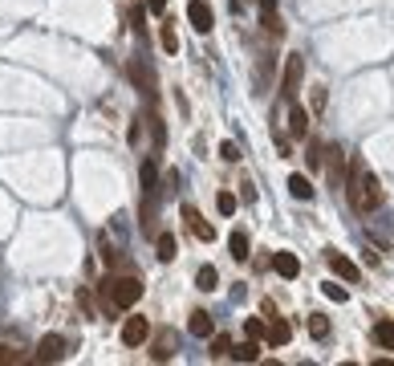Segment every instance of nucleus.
Masks as SVG:
<instances>
[{"label":"nucleus","instance_id":"1","mask_svg":"<svg viewBox=\"0 0 394 366\" xmlns=\"http://www.w3.org/2000/svg\"><path fill=\"white\" fill-rule=\"evenodd\" d=\"M98 293L106 297V305H110V314L114 310H126V305H135L142 297V281L139 277H106L102 285H98Z\"/></svg>","mask_w":394,"mask_h":366},{"label":"nucleus","instance_id":"2","mask_svg":"<svg viewBox=\"0 0 394 366\" xmlns=\"http://www.w3.org/2000/svg\"><path fill=\"white\" fill-rule=\"evenodd\" d=\"M349 204H354L358 212H374V208L382 204V183H378L366 167L358 171V179L349 183Z\"/></svg>","mask_w":394,"mask_h":366},{"label":"nucleus","instance_id":"3","mask_svg":"<svg viewBox=\"0 0 394 366\" xmlns=\"http://www.w3.org/2000/svg\"><path fill=\"white\" fill-rule=\"evenodd\" d=\"M301 77H305V57H301V53L285 57V73H280V98H285V102H293V98H297Z\"/></svg>","mask_w":394,"mask_h":366},{"label":"nucleus","instance_id":"4","mask_svg":"<svg viewBox=\"0 0 394 366\" xmlns=\"http://www.w3.org/2000/svg\"><path fill=\"white\" fill-rule=\"evenodd\" d=\"M66 358V338L61 334H45L33 350V363H61Z\"/></svg>","mask_w":394,"mask_h":366},{"label":"nucleus","instance_id":"5","mask_svg":"<svg viewBox=\"0 0 394 366\" xmlns=\"http://www.w3.org/2000/svg\"><path fill=\"white\" fill-rule=\"evenodd\" d=\"M187 21H191V29H195V33H208L211 24H215V17H211V4H208V0H187Z\"/></svg>","mask_w":394,"mask_h":366},{"label":"nucleus","instance_id":"6","mask_svg":"<svg viewBox=\"0 0 394 366\" xmlns=\"http://www.w3.org/2000/svg\"><path fill=\"white\" fill-rule=\"evenodd\" d=\"M325 261H329V268H333L342 281H349V285H358V281H362V268L354 265L349 257H342V252H325Z\"/></svg>","mask_w":394,"mask_h":366},{"label":"nucleus","instance_id":"7","mask_svg":"<svg viewBox=\"0 0 394 366\" xmlns=\"http://www.w3.org/2000/svg\"><path fill=\"white\" fill-rule=\"evenodd\" d=\"M146 338H151V321L146 317H126L122 321V342L126 346H142Z\"/></svg>","mask_w":394,"mask_h":366},{"label":"nucleus","instance_id":"8","mask_svg":"<svg viewBox=\"0 0 394 366\" xmlns=\"http://www.w3.org/2000/svg\"><path fill=\"white\" fill-rule=\"evenodd\" d=\"M260 24H264V33H268V37H280V33H285L277 0H260Z\"/></svg>","mask_w":394,"mask_h":366},{"label":"nucleus","instance_id":"9","mask_svg":"<svg viewBox=\"0 0 394 366\" xmlns=\"http://www.w3.org/2000/svg\"><path fill=\"white\" fill-rule=\"evenodd\" d=\"M183 220H187V228L199 236V241H215V228H211L208 220L199 216V208H191V204H183Z\"/></svg>","mask_w":394,"mask_h":366},{"label":"nucleus","instance_id":"10","mask_svg":"<svg viewBox=\"0 0 394 366\" xmlns=\"http://www.w3.org/2000/svg\"><path fill=\"white\" fill-rule=\"evenodd\" d=\"M289 135H297V139L309 135V110H301L297 102H289Z\"/></svg>","mask_w":394,"mask_h":366},{"label":"nucleus","instance_id":"11","mask_svg":"<svg viewBox=\"0 0 394 366\" xmlns=\"http://www.w3.org/2000/svg\"><path fill=\"white\" fill-rule=\"evenodd\" d=\"M273 268H277L280 277H289V281H293V277L301 273V261H297L293 252H277V257H273Z\"/></svg>","mask_w":394,"mask_h":366},{"label":"nucleus","instance_id":"12","mask_svg":"<svg viewBox=\"0 0 394 366\" xmlns=\"http://www.w3.org/2000/svg\"><path fill=\"white\" fill-rule=\"evenodd\" d=\"M228 354H232L236 363H256V358H260V338H248V342H240V346H232Z\"/></svg>","mask_w":394,"mask_h":366},{"label":"nucleus","instance_id":"13","mask_svg":"<svg viewBox=\"0 0 394 366\" xmlns=\"http://www.w3.org/2000/svg\"><path fill=\"white\" fill-rule=\"evenodd\" d=\"M187 330H191L195 338H211V330H215V326H211V314L195 310V314H191V321H187Z\"/></svg>","mask_w":394,"mask_h":366},{"label":"nucleus","instance_id":"14","mask_svg":"<svg viewBox=\"0 0 394 366\" xmlns=\"http://www.w3.org/2000/svg\"><path fill=\"white\" fill-rule=\"evenodd\" d=\"M264 338H268V346H285V342L293 338V330H289V321H280V317H273V326L264 330Z\"/></svg>","mask_w":394,"mask_h":366},{"label":"nucleus","instance_id":"15","mask_svg":"<svg viewBox=\"0 0 394 366\" xmlns=\"http://www.w3.org/2000/svg\"><path fill=\"white\" fill-rule=\"evenodd\" d=\"M228 248H232V257H236V261L244 265V261L252 257V252H248V232H244V228H236V232H232V241H228Z\"/></svg>","mask_w":394,"mask_h":366},{"label":"nucleus","instance_id":"16","mask_svg":"<svg viewBox=\"0 0 394 366\" xmlns=\"http://www.w3.org/2000/svg\"><path fill=\"white\" fill-rule=\"evenodd\" d=\"M289 195H293V199H313V183H309V175H289Z\"/></svg>","mask_w":394,"mask_h":366},{"label":"nucleus","instance_id":"17","mask_svg":"<svg viewBox=\"0 0 394 366\" xmlns=\"http://www.w3.org/2000/svg\"><path fill=\"white\" fill-rule=\"evenodd\" d=\"M325 155H329V167H333V183L342 188V183H346V155H342L338 146H329Z\"/></svg>","mask_w":394,"mask_h":366},{"label":"nucleus","instance_id":"18","mask_svg":"<svg viewBox=\"0 0 394 366\" xmlns=\"http://www.w3.org/2000/svg\"><path fill=\"white\" fill-rule=\"evenodd\" d=\"M171 354H175V334H171V330H162L159 334V342H155V350H151V358H171Z\"/></svg>","mask_w":394,"mask_h":366},{"label":"nucleus","instance_id":"19","mask_svg":"<svg viewBox=\"0 0 394 366\" xmlns=\"http://www.w3.org/2000/svg\"><path fill=\"white\" fill-rule=\"evenodd\" d=\"M195 285H199V289H204V293L220 289V273H215V268H211V265H204V268H199V273H195Z\"/></svg>","mask_w":394,"mask_h":366},{"label":"nucleus","instance_id":"20","mask_svg":"<svg viewBox=\"0 0 394 366\" xmlns=\"http://www.w3.org/2000/svg\"><path fill=\"white\" fill-rule=\"evenodd\" d=\"M139 175H142V192H151V195H155V188H159V167H155V159H146Z\"/></svg>","mask_w":394,"mask_h":366},{"label":"nucleus","instance_id":"21","mask_svg":"<svg viewBox=\"0 0 394 366\" xmlns=\"http://www.w3.org/2000/svg\"><path fill=\"white\" fill-rule=\"evenodd\" d=\"M130 77L139 82L142 94H151V90H155V82H151V73H146V66H142V61H130Z\"/></svg>","mask_w":394,"mask_h":366},{"label":"nucleus","instance_id":"22","mask_svg":"<svg viewBox=\"0 0 394 366\" xmlns=\"http://www.w3.org/2000/svg\"><path fill=\"white\" fill-rule=\"evenodd\" d=\"M175 252H179L175 236H167V232H162V236H159V261H175Z\"/></svg>","mask_w":394,"mask_h":366},{"label":"nucleus","instance_id":"23","mask_svg":"<svg viewBox=\"0 0 394 366\" xmlns=\"http://www.w3.org/2000/svg\"><path fill=\"white\" fill-rule=\"evenodd\" d=\"M374 338L394 350V321H378V326H374Z\"/></svg>","mask_w":394,"mask_h":366},{"label":"nucleus","instance_id":"24","mask_svg":"<svg viewBox=\"0 0 394 366\" xmlns=\"http://www.w3.org/2000/svg\"><path fill=\"white\" fill-rule=\"evenodd\" d=\"M215 208H220V216H232L236 212V195L232 192H215Z\"/></svg>","mask_w":394,"mask_h":366},{"label":"nucleus","instance_id":"25","mask_svg":"<svg viewBox=\"0 0 394 366\" xmlns=\"http://www.w3.org/2000/svg\"><path fill=\"white\" fill-rule=\"evenodd\" d=\"M309 334H313V338H325V334H329V321H325V314H313V317H309Z\"/></svg>","mask_w":394,"mask_h":366},{"label":"nucleus","instance_id":"26","mask_svg":"<svg viewBox=\"0 0 394 366\" xmlns=\"http://www.w3.org/2000/svg\"><path fill=\"white\" fill-rule=\"evenodd\" d=\"M151 139H155V155L162 151V143H167V130H162V122H159V114L151 119Z\"/></svg>","mask_w":394,"mask_h":366},{"label":"nucleus","instance_id":"27","mask_svg":"<svg viewBox=\"0 0 394 366\" xmlns=\"http://www.w3.org/2000/svg\"><path fill=\"white\" fill-rule=\"evenodd\" d=\"M228 350H232V342H228V334H220V338H211V358H224V354H228Z\"/></svg>","mask_w":394,"mask_h":366},{"label":"nucleus","instance_id":"28","mask_svg":"<svg viewBox=\"0 0 394 366\" xmlns=\"http://www.w3.org/2000/svg\"><path fill=\"white\" fill-rule=\"evenodd\" d=\"M305 163H309L313 171H317V167L325 163V151H321V143H313V146H309V155H305Z\"/></svg>","mask_w":394,"mask_h":366},{"label":"nucleus","instance_id":"29","mask_svg":"<svg viewBox=\"0 0 394 366\" xmlns=\"http://www.w3.org/2000/svg\"><path fill=\"white\" fill-rule=\"evenodd\" d=\"M220 159H224V163H240V146L236 143H220Z\"/></svg>","mask_w":394,"mask_h":366},{"label":"nucleus","instance_id":"30","mask_svg":"<svg viewBox=\"0 0 394 366\" xmlns=\"http://www.w3.org/2000/svg\"><path fill=\"white\" fill-rule=\"evenodd\" d=\"M321 289H325V297H329V301H346V297H349V289H342L338 281H329V285H321Z\"/></svg>","mask_w":394,"mask_h":366},{"label":"nucleus","instance_id":"31","mask_svg":"<svg viewBox=\"0 0 394 366\" xmlns=\"http://www.w3.org/2000/svg\"><path fill=\"white\" fill-rule=\"evenodd\" d=\"M162 49H167V53H175V49H179V37H175V29H171V24H167V29H162Z\"/></svg>","mask_w":394,"mask_h":366},{"label":"nucleus","instance_id":"32","mask_svg":"<svg viewBox=\"0 0 394 366\" xmlns=\"http://www.w3.org/2000/svg\"><path fill=\"white\" fill-rule=\"evenodd\" d=\"M142 21H146V17H142V8H130V24H135V33L146 41V24H142Z\"/></svg>","mask_w":394,"mask_h":366},{"label":"nucleus","instance_id":"33","mask_svg":"<svg viewBox=\"0 0 394 366\" xmlns=\"http://www.w3.org/2000/svg\"><path fill=\"white\" fill-rule=\"evenodd\" d=\"M244 330H248V338H264V330H268V326H264L260 317H248V326H244Z\"/></svg>","mask_w":394,"mask_h":366},{"label":"nucleus","instance_id":"34","mask_svg":"<svg viewBox=\"0 0 394 366\" xmlns=\"http://www.w3.org/2000/svg\"><path fill=\"white\" fill-rule=\"evenodd\" d=\"M0 363H24V354L13 350V346H0Z\"/></svg>","mask_w":394,"mask_h":366},{"label":"nucleus","instance_id":"35","mask_svg":"<svg viewBox=\"0 0 394 366\" xmlns=\"http://www.w3.org/2000/svg\"><path fill=\"white\" fill-rule=\"evenodd\" d=\"M321 106H325V90L317 86V90H313V110H321Z\"/></svg>","mask_w":394,"mask_h":366},{"label":"nucleus","instance_id":"36","mask_svg":"<svg viewBox=\"0 0 394 366\" xmlns=\"http://www.w3.org/2000/svg\"><path fill=\"white\" fill-rule=\"evenodd\" d=\"M146 8H151V13H162V8H167V0H146Z\"/></svg>","mask_w":394,"mask_h":366}]
</instances>
